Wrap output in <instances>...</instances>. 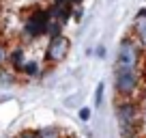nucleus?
I'll return each mask as SVG.
<instances>
[{
    "label": "nucleus",
    "mask_w": 146,
    "mask_h": 138,
    "mask_svg": "<svg viewBox=\"0 0 146 138\" xmlns=\"http://www.w3.org/2000/svg\"><path fill=\"white\" fill-rule=\"evenodd\" d=\"M69 48H71V41H69L67 37H62V35L50 39L47 50H45V60L47 63H60V60L69 54Z\"/></svg>",
    "instance_id": "5"
},
{
    "label": "nucleus",
    "mask_w": 146,
    "mask_h": 138,
    "mask_svg": "<svg viewBox=\"0 0 146 138\" xmlns=\"http://www.w3.org/2000/svg\"><path fill=\"white\" fill-rule=\"evenodd\" d=\"M114 86H116V93H118V95L131 97L133 93L137 91V71H131V69L116 71V76H114Z\"/></svg>",
    "instance_id": "4"
},
{
    "label": "nucleus",
    "mask_w": 146,
    "mask_h": 138,
    "mask_svg": "<svg viewBox=\"0 0 146 138\" xmlns=\"http://www.w3.org/2000/svg\"><path fill=\"white\" fill-rule=\"evenodd\" d=\"M101 99H103V84H97V91H95V106H101Z\"/></svg>",
    "instance_id": "11"
},
{
    "label": "nucleus",
    "mask_w": 146,
    "mask_h": 138,
    "mask_svg": "<svg viewBox=\"0 0 146 138\" xmlns=\"http://www.w3.org/2000/svg\"><path fill=\"white\" fill-rule=\"evenodd\" d=\"M22 71H24L26 76H30V78H36V76H41V67H39V63H35V60L26 63Z\"/></svg>",
    "instance_id": "9"
},
{
    "label": "nucleus",
    "mask_w": 146,
    "mask_h": 138,
    "mask_svg": "<svg viewBox=\"0 0 146 138\" xmlns=\"http://www.w3.org/2000/svg\"><path fill=\"white\" fill-rule=\"evenodd\" d=\"M80 121H88L90 119V108H80Z\"/></svg>",
    "instance_id": "13"
},
{
    "label": "nucleus",
    "mask_w": 146,
    "mask_h": 138,
    "mask_svg": "<svg viewBox=\"0 0 146 138\" xmlns=\"http://www.w3.org/2000/svg\"><path fill=\"white\" fill-rule=\"evenodd\" d=\"M19 138H39V132H24V134H19Z\"/></svg>",
    "instance_id": "14"
},
{
    "label": "nucleus",
    "mask_w": 146,
    "mask_h": 138,
    "mask_svg": "<svg viewBox=\"0 0 146 138\" xmlns=\"http://www.w3.org/2000/svg\"><path fill=\"white\" fill-rule=\"evenodd\" d=\"M7 60H9V52H7V48L0 43V69H2V65H5Z\"/></svg>",
    "instance_id": "12"
},
{
    "label": "nucleus",
    "mask_w": 146,
    "mask_h": 138,
    "mask_svg": "<svg viewBox=\"0 0 146 138\" xmlns=\"http://www.w3.org/2000/svg\"><path fill=\"white\" fill-rule=\"evenodd\" d=\"M125 138H137V136H135V134H131V136H125Z\"/></svg>",
    "instance_id": "16"
},
{
    "label": "nucleus",
    "mask_w": 146,
    "mask_h": 138,
    "mask_svg": "<svg viewBox=\"0 0 146 138\" xmlns=\"http://www.w3.org/2000/svg\"><path fill=\"white\" fill-rule=\"evenodd\" d=\"M50 24H52L50 9H47V11H41V9H39V11H35L30 17H26L22 32L26 35L28 39H36V37H41V35H47Z\"/></svg>",
    "instance_id": "2"
},
{
    "label": "nucleus",
    "mask_w": 146,
    "mask_h": 138,
    "mask_svg": "<svg viewBox=\"0 0 146 138\" xmlns=\"http://www.w3.org/2000/svg\"><path fill=\"white\" fill-rule=\"evenodd\" d=\"M9 63H11V67H13V71H22L24 69L26 60H24V50L22 48H15V50L9 52Z\"/></svg>",
    "instance_id": "7"
},
{
    "label": "nucleus",
    "mask_w": 146,
    "mask_h": 138,
    "mask_svg": "<svg viewBox=\"0 0 146 138\" xmlns=\"http://www.w3.org/2000/svg\"><path fill=\"white\" fill-rule=\"evenodd\" d=\"M116 119L120 123V132L123 136H131L135 134V123H137V108L133 101L125 99L116 106Z\"/></svg>",
    "instance_id": "3"
},
{
    "label": "nucleus",
    "mask_w": 146,
    "mask_h": 138,
    "mask_svg": "<svg viewBox=\"0 0 146 138\" xmlns=\"http://www.w3.org/2000/svg\"><path fill=\"white\" fill-rule=\"evenodd\" d=\"M50 15L52 19L64 24L69 17H71V7H69V0H54L50 7Z\"/></svg>",
    "instance_id": "6"
},
{
    "label": "nucleus",
    "mask_w": 146,
    "mask_h": 138,
    "mask_svg": "<svg viewBox=\"0 0 146 138\" xmlns=\"http://www.w3.org/2000/svg\"><path fill=\"white\" fill-rule=\"evenodd\" d=\"M95 52H97V56H99V58H103V56H105V48H103V46H99Z\"/></svg>",
    "instance_id": "15"
},
{
    "label": "nucleus",
    "mask_w": 146,
    "mask_h": 138,
    "mask_svg": "<svg viewBox=\"0 0 146 138\" xmlns=\"http://www.w3.org/2000/svg\"><path fill=\"white\" fill-rule=\"evenodd\" d=\"M137 63H140V50L135 41L123 39L118 46V54H116V71H125V69L137 71Z\"/></svg>",
    "instance_id": "1"
},
{
    "label": "nucleus",
    "mask_w": 146,
    "mask_h": 138,
    "mask_svg": "<svg viewBox=\"0 0 146 138\" xmlns=\"http://www.w3.org/2000/svg\"><path fill=\"white\" fill-rule=\"evenodd\" d=\"M135 37L142 48H146V17H135Z\"/></svg>",
    "instance_id": "8"
},
{
    "label": "nucleus",
    "mask_w": 146,
    "mask_h": 138,
    "mask_svg": "<svg viewBox=\"0 0 146 138\" xmlns=\"http://www.w3.org/2000/svg\"><path fill=\"white\" fill-rule=\"evenodd\" d=\"M71 2H75V5H80V2H82V0H71Z\"/></svg>",
    "instance_id": "17"
},
{
    "label": "nucleus",
    "mask_w": 146,
    "mask_h": 138,
    "mask_svg": "<svg viewBox=\"0 0 146 138\" xmlns=\"http://www.w3.org/2000/svg\"><path fill=\"white\" fill-rule=\"evenodd\" d=\"M36 132H39V138H60L58 127H54V125H50V127H41V129H36Z\"/></svg>",
    "instance_id": "10"
}]
</instances>
